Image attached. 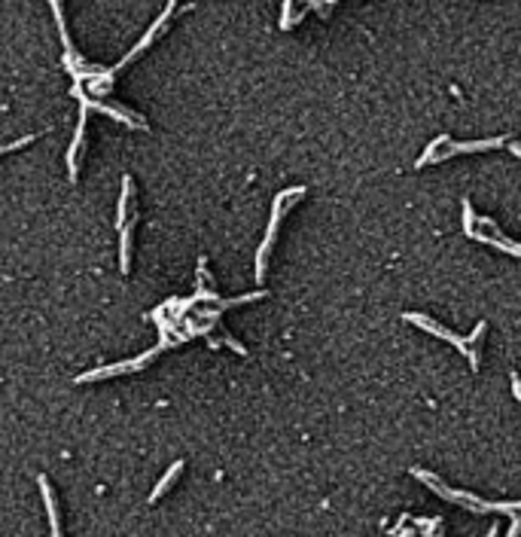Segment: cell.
<instances>
[{"mask_svg":"<svg viewBox=\"0 0 521 537\" xmlns=\"http://www.w3.org/2000/svg\"><path fill=\"white\" fill-rule=\"evenodd\" d=\"M464 232L469 238L482 241L488 248H497L503 254H512V257H521V241H512L500 232V226L491 220V217H476L473 214V205L464 199Z\"/></svg>","mask_w":521,"mask_h":537,"instance_id":"obj_1","label":"cell"},{"mask_svg":"<svg viewBox=\"0 0 521 537\" xmlns=\"http://www.w3.org/2000/svg\"><path fill=\"white\" fill-rule=\"evenodd\" d=\"M134 223H138V205H134V180L125 174L122 178V196H119V272L129 275L131 268V238Z\"/></svg>","mask_w":521,"mask_h":537,"instance_id":"obj_2","label":"cell"},{"mask_svg":"<svg viewBox=\"0 0 521 537\" xmlns=\"http://www.w3.org/2000/svg\"><path fill=\"white\" fill-rule=\"evenodd\" d=\"M406 321H409V324H415V327H421V330H427V333H433V336H439V339H445V342H451V345H455L460 355H467V357H469V366H478V348H476V342L482 339V333H485V330H488V324H485V321L478 324L476 330L467 336V339H464V336H457V333H451L448 327L436 324L433 317L418 315V312H409V315H406Z\"/></svg>","mask_w":521,"mask_h":537,"instance_id":"obj_3","label":"cell"},{"mask_svg":"<svg viewBox=\"0 0 521 537\" xmlns=\"http://www.w3.org/2000/svg\"><path fill=\"white\" fill-rule=\"evenodd\" d=\"M302 196H305V187L284 189L281 196L274 199V205H272V220H268L265 238H263V245H259V254H256V278H259V281L265 278V263H268V254H272V245H274V238H277V226H281L284 214H287V208H290V205H296Z\"/></svg>","mask_w":521,"mask_h":537,"instance_id":"obj_4","label":"cell"},{"mask_svg":"<svg viewBox=\"0 0 521 537\" xmlns=\"http://www.w3.org/2000/svg\"><path fill=\"white\" fill-rule=\"evenodd\" d=\"M506 144V138H491V141H469V144H457V141H451L448 134H439V138L433 141L430 147L421 153L418 159V168L430 165V162H442V159L448 156H457V153H482V150H497Z\"/></svg>","mask_w":521,"mask_h":537,"instance_id":"obj_5","label":"cell"},{"mask_svg":"<svg viewBox=\"0 0 521 537\" xmlns=\"http://www.w3.org/2000/svg\"><path fill=\"white\" fill-rule=\"evenodd\" d=\"M411 476L415 480H421L427 489H430L433 494H439V498L445 501H451V503H460V507H467V510H473V513H497L494 510V503L491 501H482V498H476L473 492H457V489H448L439 476H433V473H427V470H418V467H411Z\"/></svg>","mask_w":521,"mask_h":537,"instance_id":"obj_6","label":"cell"},{"mask_svg":"<svg viewBox=\"0 0 521 537\" xmlns=\"http://www.w3.org/2000/svg\"><path fill=\"white\" fill-rule=\"evenodd\" d=\"M73 98L80 101V122H77V134H73V141H71V150H67V178H71V183H77L80 156H82V144H86V122H89V110H91L82 83H73Z\"/></svg>","mask_w":521,"mask_h":537,"instance_id":"obj_7","label":"cell"},{"mask_svg":"<svg viewBox=\"0 0 521 537\" xmlns=\"http://www.w3.org/2000/svg\"><path fill=\"white\" fill-rule=\"evenodd\" d=\"M159 351H162V345H156L153 351H147V355H140V357H134V360H125V364H113V366H104V369H91V373H82L77 375V382H98V379H113V375H122V373H134V369H140V366H147L149 360H153Z\"/></svg>","mask_w":521,"mask_h":537,"instance_id":"obj_8","label":"cell"},{"mask_svg":"<svg viewBox=\"0 0 521 537\" xmlns=\"http://www.w3.org/2000/svg\"><path fill=\"white\" fill-rule=\"evenodd\" d=\"M171 15H174V3H168V6H165V10H162V15H159V19L153 22V28H149V31H147V37H144V40H140V43H138V46H134V49H131V52H129V55H125V58H122V62H119V64H116V67H110V73H116V71H122V67H125V64H129V62H134V58H138L140 52H144V49H147L149 43H153V40L159 37V34H162V31H165V24H168V19H171Z\"/></svg>","mask_w":521,"mask_h":537,"instance_id":"obj_9","label":"cell"},{"mask_svg":"<svg viewBox=\"0 0 521 537\" xmlns=\"http://www.w3.org/2000/svg\"><path fill=\"white\" fill-rule=\"evenodd\" d=\"M86 101H89V107L91 110H101V113H107V116H113L116 122H125L129 129H147V122L140 120L138 113H131V110H125V107H119V104H110V101H95L86 92Z\"/></svg>","mask_w":521,"mask_h":537,"instance_id":"obj_10","label":"cell"},{"mask_svg":"<svg viewBox=\"0 0 521 537\" xmlns=\"http://www.w3.org/2000/svg\"><path fill=\"white\" fill-rule=\"evenodd\" d=\"M37 485H40V494H43V503H46V513H49V525H52V537H61V519H58V503H55V492L49 480L43 473L37 476Z\"/></svg>","mask_w":521,"mask_h":537,"instance_id":"obj_11","label":"cell"},{"mask_svg":"<svg viewBox=\"0 0 521 537\" xmlns=\"http://www.w3.org/2000/svg\"><path fill=\"white\" fill-rule=\"evenodd\" d=\"M180 473H183V461H174V464H171V470H168V473L162 476V480L156 482V489L149 492V503H156L159 498H162V494H165L168 489H171V485H174V480H177Z\"/></svg>","mask_w":521,"mask_h":537,"instance_id":"obj_12","label":"cell"},{"mask_svg":"<svg viewBox=\"0 0 521 537\" xmlns=\"http://www.w3.org/2000/svg\"><path fill=\"white\" fill-rule=\"evenodd\" d=\"M31 141H37V134H31V138H22V141H15V144H10L3 150V153H13V150H19V147H24V144H31Z\"/></svg>","mask_w":521,"mask_h":537,"instance_id":"obj_13","label":"cell"},{"mask_svg":"<svg viewBox=\"0 0 521 537\" xmlns=\"http://www.w3.org/2000/svg\"><path fill=\"white\" fill-rule=\"evenodd\" d=\"M290 13H293V3H290V0H287V3H284V28H290Z\"/></svg>","mask_w":521,"mask_h":537,"instance_id":"obj_14","label":"cell"},{"mask_svg":"<svg viewBox=\"0 0 521 537\" xmlns=\"http://www.w3.org/2000/svg\"><path fill=\"white\" fill-rule=\"evenodd\" d=\"M512 391H515V397L521 403V379H515V375H512Z\"/></svg>","mask_w":521,"mask_h":537,"instance_id":"obj_15","label":"cell"},{"mask_svg":"<svg viewBox=\"0 0 521 537\" xmlns=\"http://www.w3.org/2000/svg\"><path fill=\"white\" fill-rule=\"evenodd\" d=\"M509 150H512V153H515V156L521 159V144H515V141H512V144H509Z\"/></svg>","mask_w":521,"mask_h":537,"instance_id":"obj_16","label":"cell"}]
</instances>
